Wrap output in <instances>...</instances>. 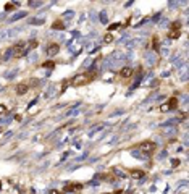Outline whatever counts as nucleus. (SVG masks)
Returning <instances> with one entry per match:
<instances>
[{
    "mask_svg": "<svg viewBox=\"0 0 189 194\" xmlns=\"http://www.w3.org/2000/svg\"><path fill=\"white\" fill-rule=\"evenodd\" d=\"M18 5H20V3H7V5H5V12H12L13 8L18 7Z\"/></svg>",
    "mask_w": 189,
    "mask_h": 194,
    "instance_id": "33",
    "label": "nucleus"
},
{
    "mask_svg": "<svg viewBox=\"0 0 189 194\" xmlns=\"http://www.w3.org/2000/svg\"><path fill=\"white\" fill-rule=\"evenodd\" d=\"M103 39H105V44H110V42L113 41V36L108 32V34H105V37H103Z\"/></svg>",
    "mask_w": 189,
    "mask_h": 194,
    "instance_id": "35",
    "label": "nucleus"
},
{
    "mask_svg": "<svg viewBox=\"0 0 189 194\" xmlns=\"http://www.w3.org/2000/svg\"><path fill=\"white\" fill-rule=\"evenodd\" d=\"M55 96H57V84H49V87L44 91V99L49 100V99H52Z\"/></svg>",
    "mask_w": 189,
    "mask_h": 194,
    "instance_id": "4",
    "label": "nucleus"
},
{
    "mask_svg": "<svg viewBox=\"0 0 189 194\" xmlns=\"http://www.w3.org/2000/svg\"><path fill=\"white\" fill-rule=\"evenodd\" d=\"M74 18V12L73 10H66L63 13V20H66V21H70V20H73Z\"/></svg>",
    "mask_w": 189,
    "mask_h": 194,
    "instance_id": "26",
    "label": "nucleus"
},
{
    "mask_svg": "<svg viewBox=\"0 0 189 194\" xmlns=\"http://www.w3.org/2000/svg\"><path fill=\"white\" fill-rule=\"evenodd\" d=\"M13 121V117L12 115H3V117H0V125H8V123H12Z\"/></svg>",
    "mask_w": 189,
    "mask_h": 194,
    "instance_id": "18",
    "label": "nucleus"
},
{
    "mask_svg": "<svg viewBox=\"0 0 189 194\" xmlns=\"http://www.w3.org/2000/svg\"><path fill=\"white\" fill-rule=\"evenodd\" d=\"M73 194H74V192H73Z\"/></svg>",
    "mask_w": 189,
    "mask_h": 194,
    "instance_id": "54",
    "label": "nucleus"
},
{
    "mask_svg": "<svg viewBox=\"0 0 189 194\" xmlns=\"http://www.w3.org/2000/svg\"><path fill=\"white\" fill-rule=\"evenodd\" d=\"M36 104H37V99H32L31 102H29V105H27V108H31V107H32V105H36Z\"/></svg>",
    "mask_w": 189,
    "mask_h": 194,
    "instance_id": "41",
    "label": "nucleus"
},
{
    "mask_svg": "<svg viewBox=\"0 0 189 194\" xmlns=\"http://www.w3.org/2000/svg\"><path fill=\"white\" fill-rule=\"evenodd\" d=\"M7 112V107L5 105H0V113H5Z\"/></svg>",
    "mask_w": 189,
    "mask_h": 194,
    "instance_id": "45",
    "label": "nucleus"
},
{
    "mask_svg": "<svg viewBox=\"0 0 189 194\" xmlns=\"http://www.w3.org/2000/svg\"><path fill=\"white\" fill-rule=\"evenodd\" d=\"M171 165H173V167H176V165H179V160H176V159H175V160H171Z\"/></svg>",
    "mask_w": 189,
    "mask_h": 194,
    "instance_id": "47",
    "label": "nucleus"
},
{
    "mask_svg": "<svg viewBox=\"0 0 189 194\" xmlns=\"http://www.w3.org/2000/svg\"><path fill=\"white\" fill-rule=\"evenodd\" d=\"M0 134H2V128H0Z\"/></svg>",
    "mask_w": 189,
    "mask_h": 194,
    "instance_id": "52",
    "label": "nucleus"
},
{
    "mask_svg": "<svg viewBox=\"0 0 189 194\" xmlns=\"http://www.w3.org/2000/svg\"><path fill=\"white\" fill-rule=\"evenodd\" d=\"M7 39V31H0V41Z\"/></svg>",
    "mask_w": 189,
    "mask_h": 194,
    "instance_id": "40",
    "label": "nucleus"
},
{
    "mask_svg": "<svg viewBox=\"0 0 189 194\" xmlns=\"http://www.w3.org/2000/svg\"><path fill=\"white\" fill-rule=\"evenodd\" d=\"M137 151H141L142 154H146L147 157H150V155H152V152L155 151V142H152V141H144V142H141V144L137 146Z\"/></svg>",
    "mask_w": 189,
    "mask_h": 194,
    "instance_id": "2",
    "label": "nucleus"
},
{
    "mask_svg": "<svg viewBox=\"0 0 189 194\" xmlns=\"http://www.w3.org/2000/svg\"><path fill=\"white\" fill-rule=\"evenodd\" d=\"M23 31H24V26H18V27H13V29H8L7 31V39H13Z\"/></svg>",
    "mask_w": 189,
    "mask_h": 194,
    "instance_id": "6",
    "label": "nucleus"
},
{
    "mask_svg": "<svg viewBox=\"0 0 189 194\" xmlns=\"http://www.w3.org/2000/svg\"><path fill=\"white\" fill-rule=\"evenodd\" d=\"M12 49H13V52H18V53H20V52H23L24 49H26V41H18V42H15L13 45H12Z\"/></svg>",
    "mask_w": 189,
    "mask_h": 194,
    "instance_id": "10",
    "label": "nucleus"
},
{
    "mask_svg": "<svg viewBox=\"0 0 189 194\" xmlns=\"http://www.w3.org/2000/svg\"><path fill=\"white\" fill-rule=\"evenodd\" d=\"M5 15H7V13H2V15H0V20H3V18H5Z\"/></svg>",
    "mask_w": 189,
    "mask_h": 194,
    "instance_id": "51",
    "label": "nucleus"
},
{
    "mask_svg": "<svg viewBox=\"0 0 189 194\" xmlns=\"http://www.w3.org/2000/svg\"><path fill=\"white\" fill-rule=\"evenodd\" d=\"M89 18H91L92 21H96V20H97V15H96V12H91V13H89Z\"/></svg>",
    "mask_w": 189,
    "mask_h": 194,
    "instance_id": "38",
    "label": "nucleus"
},
{
    "mask_svg": "<svg viewBox=\"0 0 189 194\" xmlns=\"http://www.w3.org/2000/svg\"><path fill=\"white\" fill-rule=\"evenodd\" d=\"M15 91H16V94H18V96H24L26 92L29 91V84H26V82H20V84L16 86Z\"/></svg>",
    "mask_w": 189,
    "mask_h": 194,
    "instance_id": "9",
    "label": "nucleus"
},
{
    "mask_svg": "<svg viewBox=\"0 0 189 194\" xmlns=\"http://www.w3.org/2000/svg\"><path fill=\"white\" fill-rule=\"evenodd\" d=\"M37 45H39V42H37L36 39H31V41H29V45H27V49H26V50H27V52H31V50H34V49L37 47Z\"/></svg>",
    "mask_w": 189,
    "mask_h": 194,
    "instance_id": "28",
    "label": "nucleus"
},
{
    "mask_svg": "<svg viewBox=\"0 0 189 194\" xmlns=\"http://www.w3.org/2000/svg\"><path fill=\"white\" fill-rule=\"evenodd\" d=\"M113 175H116V176H120V178H126V173L125 171H121L120 168H116V167H113Z\"/></svg>",
    "mask_w": 189,
    "mask_h": 194,
    "instance_id": "29",
    "label": "nucleus"
},
{
    "mask_svg": "<svg viewBox=\"0 0 189 194\" xmlns=\"http://www.w3.org/2000/svg\"><path fill=\"white\" fill-rule=\"evenodd\" d=\"M97 76V73L96 71H89V73H84V75H78V76H74L71 81H70V84L74 86V87H78V86H86L89 84V82Z\"/></svg>",
    "mask_w": 189,
    "mask_h": 194,
    "instance_id": "1",
    "label": "nucleus"
},
{
    "mask_svg": "<svg viewBox=\"0 0 189 194\" xmlns=\"http://www.w3.org/2000/svg\"><path fill=\"white\" fill-rule=\"evenodd\" d=\"M26 16H27L26 12H18V13H15L13 16H10L8 23H15V21H18V20H21V18H26Z\"/></svg>",
    "mask_w": 189,
    "mask_h": 194,
    "instance_id": "12",
    "label": "nucleus"
},
{
    "mask_svg": "<svg viewBox=\"0 0 189 194\" xmlns=\"http://www.w3.org/2000/svg\"><path fill=\"white\" fill-rule=\"evenodd\" d=\"M120 27V23H113L112 26H108V31H115V29H118Z\"/></svg>",
    "mask_w": 189,
    "mask_h": 194,
    "instance_id": "36",
    "label": "nucleus"
},
{
    "mask_svg": "<svg viewBox=\"0 0 189 194\" xmlns=\"http://www.w3.org/2000/svg\"><path fill=\"white\" fill-rule=\"evenodd\" d=\"M120 75H121V78H131V75H133V68L125 66V68L120 71Z\"/></svg>",
    "mask_w": 189,
    "mask_h": 194,
    "instance_id": "16",
    "label": "nucleus"
},
{
    "mask_svg": "<svg viewBox=\"0 0 189 194\" xmlns=\"http://www.w3.org/2000/svg\"><path fill=\"white\" fill-rule=\"evenodd\" d=\"M146 63L150 65V66L157 65V55H155V52H147L146 53Z\"/></svg>",
    "mask_w": 189,
    "mask_h": 194,
    "instance_id": "8",
    "label": "nucleus"
},
{
    "mask_svg": "<svg viewBox=\"0 0 189 194\" xmlns=\"http://www.w3.org/2000/svg\"><path fill=\"white\" fill-rule=\"evenodd\" d=\"M178 123H179V118H170V120H166L162 126H163V128H165V126H175V125H178Z\"/></svg>",
    "mask_w": 189,
    "mask_h": 194,
    "instance_id": "20",
    "label": "nucleus"
},
{
    "mask_svg": "<svg viewBox=\"0 0 189 194\" xmlns=\"http://www.w3.org/2000/svg\"><path fill=\"white\" fill-rule=\"evenodd\" d=\"M10 136H13V131H8V133H5V137H10Z\"/></svg>",
    "mask_w": 189,
    "mask_h": 194,
    "instance_id": "49",
    "label": "nucleus"
},
{
    "mask_svg": "<svg viewBox=\"0 0 189 194\" xmlns=\"http://www.w3.org/2000/svg\"><path fill=\"white\" fill-rule=\"evenodd\" d=\"M178 97H171V99H168V102L166 105H162V112H168V110H175L178 108Z\"/></svg>",
    "mask_w": 189,
    "mask_h": 194,
    "instance_id": "3",
    "label": "nucleus"
},
{
    "mask_svg": "<svg viewBox=\"0 0 189 194\" xmlns=\"http://www.w3.org/2000/svg\"><path fill=\"white\" fill-rule=\"evenodd\" d=\"M87 159V154H82V155H78L76 159H74V162H82V160H86Z\"/></svg>",
    "mask_w": 189,
    "mask_h": 194,
    "instance_id": "34",
    "label": "nucleus"
},
{
    "mask_svg": "<svg viewBox=\"0 0 189 194\" xmlns=\"http://www.w3.org/2000/svg\"><path fill=\"white\" fill-rule=\"evenodd\" d=\"M45 20H42V18H31L29 20V24H44Z\"/></svg>",
    "mask_w": 189,
    "mask_h": 194,
    "instance_id": "30",
    "label": "nucleus"
},
{
    "mask_svg": "<svg viewBox=\"0 0 189 194\" xmlns=\"http://www.w3.org/2000/svg\"><path fill=\"white\" fill-rule=\"evenodd\" d=\"M160 52H162V55H163V57H168V55H170V50H168V49H165V47H163L162 50H160Z\"/></svg>",
    "mask_w": 189,
    "mask_h": 194,
    "instance_id": "39",
    "label": "nucleus"
},
{
    "mask_svg": "<svg viewBox=\"0 0 189 194\" xmlns=\"http://www.w3.org/2000/svg\"><path fill=\"white\" fill-rule=\"evenodd\" d=\"M176 133H178V126H165V129H163L165 136H173Z\"/></svg>",
    "mask_w": 189,
    "mask_h": 194,
    "instance_id": "14",
    "label": "nucleus"
},
{
    "mask_svg": "<svg viewBox=\"0 0 189 194\" xmlns=\"http://www.w3.org/2000/svg\"><path fill=\"white\" fill-rule=\"evenodd\" d=\"M99 21H100L102 24H107V23H108V16H107V12H100V15H99Z\"/></svg>",
    "mask_w": 189,
    "mask_h": 194,
    "instance_id": "24",
    "label": "nucleus"
},
{
    "mask_svg": "<svg viewBox=\"0 0 189 194\" xmlns=\"http://www.w3.org/2000/svg\"><path fill=\"white\" fill-rule=\"evenodd\" d=\"M179 34H181V32H179V31H175V29H170V32H168V39H170V41H171V39H178V37H179Z\"/></svg>",
    "mask_w": 189,
    "mask_h": 194,
    "instance_id": "27",
    "label": "nucleus"
},
{
    "mask_svg": "<svg viewBox=\"0 0 189 194\" xmlns=\"http://www.w3.org/2000/svg\"><path fill=\"white\" fill-rule=\"evenodd\" d=\"M103 126H105V125H102V123H100V125H94V126L91 128V131L87 133V136H89V137H92V136H94V134H96L97 131H100V129H102Z\"/></svg>",
    "mask_w": 189,
    "mask_h": 194,
    "instance_id": "17",
    "label": "nucleus"
},
{
    "mask_svg": "<svg viewBox=\"0 0 189 194\" xmlns=\"http://www.w3.org/2000/svg\"><path fill=\"white\" fill-rule=\"evenodd\" d=\"M166 155H168V154H166V151H163L162 154H160V155H158V159H160V160H162V159H165V157H166Z\"/></svg>",
    "mask_w": 189,
    "mask_h": 194,
    "instance_id": "43",
    "label": "nucleus"
},
{
    "mask_svg": "<svg viewBox=\"0 0 189 194\" xmlns=\"http://www.w3.org/2000/svg\"><path fill=\"white\" fill-rule=\"evenodd\" d=\"M178 71L181 73V78H179V79H181L183 82H184V81H187V65L184 63L181 68H178Z\"/></svg>",
    "mask_w": 189,
    "mask_h": 194,
    "instance_id": "15",
    "label": "nucleus"
},
{
    "mask_svg": "<svg viewBox=\"0 0 189 194\" xmlns=\"http://www.w3.org/2000/svg\"><path fill=\"white\" fill-rule=\"evenodd\" d=\"M68 155H70V152H65V154L62 155V162H65V160H66V159H68Z\"/></svg>",
    "mask_w": 189,
    "mask_h": 194,
    "instance_id": "42",
    "label": "nucleus"
},
{
    "mask_svg": "<svg viewBox=\"0 0 189 194\" xmlns=\"http://www.w3.org/2000/svg\"><path fill=\"white\" fill-rule=\"evenodd\" d=\"M26 136H27V133H21L20 134V139H23V137H26Z\"/></svg>",
    "mask_w": 189,
    "mask_h": 194,
    "instance_id": "50",
    "label": "nucleus"
},
{
    "mask_svg": "<svg viewBox=\"0 0 189 194\" xmlns=\"http://www.w3.org/2000/svg\"><path fill=\"white\" fill-rule=\"evenodd\" d=\"M12 57H13V49L10 47V49H7V50H5V55H3V58H2V60H3V62H8Z\"/></svg>",
    "mask_w": 189,
    "mask_h": 194,
    "instance_id": "25",
    "label": "nucleus"
},
{
    "mask_svg": "<svg viewBox=\"0 0 189 194\" xmlns=\"http://www.w3.org/2000/svg\"><path fill=\"white\" fill-rule=\"evenodd\" d=\"M42 66H44V68H50V70H52V68L55 66V63H53L52 60H47V62H44V63H42Z\"/></svg>",
    "mask_w": 189,
    "mask_h": 194,
    "instance_id": "32",
    "label": "nucleus"
},
{
    "mask_svg": "<svg viewBox=\"0 0 189 194\" xmlns=\"http://www.w3.org/2000/svg\"><path fill=\"white\" fill-rule=\"evenodd\" d=\"M79 189H82V184H79V183H70V184H66V186L63 188V192H74V191H79Z\"/></svg>",
    "mask_w": 189,
    "mask_h": 194,
    "instance_id": "7",
    "label": "nucleus"
},
{
    "mask_svg": "<svg viewBox=\"0 0 189 194\" xmlns=\"http://www.w3.org/2000/svg\"><path fill=\"white\" fill-rule=\"evenodd\" d=\"M60 133H62V128H57V129H55V131H52V133H50L49 136H47V141H52V139H55V137H57V136H58Z\"/></svg>",
    "mask_w": 189,
    "mask_h": 194,
    "instance_id": "23",
    "label": "nucleus"
},
{
    "mask_svg": "<svg viewBox=\"0 0 189 194\" xmlns=\"http://www.w3.org/2000/svg\"><path fill=\"white\" fill-rule=\"evenodd\" d=\"M89 184H91V186H97V184H99V181H97V180H94V181H91Z\"/></svg>",
    "mask_w": 189,
    "mask_h": 194,
    "instance_id": "46",
    "label": "nucleus"
},
{
    "mask_svg": "<svg viewBox=\"0 0 189 194\" xmlns=\"http://www.w3.org/2000/svg\"><path fill=\"white\" fill-rule=\"evenodd\" d=\"M129 173H131V176H134V178H142L144 175H146V173H144V170H136V168H133Z\"/></svg>",
    "mask_w": 189,
    "mask_h": 194,
    "instance_id": "19",
    "label": "nucleus"
},
{
    "mask_svg": "<svg viewBox=\"0 0 189 194\" xmlns=\"http://www.w3.org/2000/svg\"><path fill=\"white\" fill-rule=\"evenodd\" d=\"M26 57H27V63H34V62H37V58H39L36 52H29Z\"/></svg>",
    "mask_w": 189,
    "mask_h": 194,
    "instance_id": "22",
    "label": "nucleus"
},
{
    "mask_svg": "<svg viewBox=\"0 0 189 194\" xmlns=\"http://www.w3.org/2000/svg\"><path fill=\"white\" fill-rule=\"evenodd\" d=\"M0 89H2V86H0Z\"/></svg>",
    "mask_w": 189,
    "mask_h": 194,
    "instance_id": "53",
    "label": "nucleus"
},
{
    "mask_svg": "<svg viewBox=\"0 0 189 194\" xmlns=\"http://www.w3.org/2000/svg\"><path fill=\"white\" fill-rule=\"evenodd\" d=\"M91 63H92V60H91V58H87L86 62H84V66H86V68H87V66H89V65H91Z\"/></svg>",
    "mask_w": 189,
    "mask_h": 194,
    "instance_id": "44",
    "label": "nucleus"
},
{
    "mask_svg": "<svg viewBox=\"0 0 189 194\" xmlns=\"http://www.w3.org/2000/svg\"><path fill=\"white\" fill-rule=\"evenodd\" d=\"M52 27L53 29H57V31H63L65 29V24H63V21H60V20H57V21H53V24H52Z\"/></svg>",
    "mask_w": 189,
    "mask_h": 194,
    "instance_id": "21",
    "label": "nucleus"
},
{
    "mask_svg": "<svg viewBox=\"0 0 189 194\" xmlns=\"http://www.w3.org/2000/svg\"><path fill=\"white\" fill-rule=\"evenodd\" d=\"M131 155H133L134 159H139V160H149V157H147L146 154H142L141 151H137V149H133V151H131Z\"/></svg>",
    "mask_w": 189,
    "mask_h": 194,
    "instance_id": "11",
    "label": "nucleus"
},
{
    "mask_svg": "<svg viewBox=\"0 0 189 194\" xmlns=\"http://www.w3.org/2000/svg\"><path fill=\"white\" fill-rule=\"evenodd\" d=\"M49 194H62V192H60V191H57V189H50Z\"/></svg>",
    "mask_w": 189,
    "mask_h": 194,
    "instance_id": "48",
    "label": "nucleus"
},
{
    "mask_svg": "<svg viewBox=\"0 0 189 194\" xmlns=\"http://www.w3.org/2000/svg\"><path fill=\"white\" fill-rule=\"evenodd\" d=\"M170 29H175V31H179V29H181V21H173L171 23V26H170Z\"/></svg>",
    "mask_w": 189,
    "mask_h": 194,
    "instance_id": "31",
    "label": "nucleus"
},
{
    "mask_svg": "<svg viewBox=\"0 0 189 194\" xmlns=\"http://www.w3.org/2000/svg\"><path fill=\"white\" fill-rule=\"evenodd\" d=\"M60 52V44H50L49 47H47V50H45V53H47V57H55L57 53Z\"/></svg>",
    "mask_w": 189,
    "mask_h": 194,
    "instance_id": "5",
    "label": "nucleus"
},
{
    "mask_svg": "<svg viewBox=\"0 0 189 194\" xmlns=\"http://www.w3.org/2000/svg\"><path fill=\"white\" fill-rule=\"evenodd\" d=\"M20 73V68H13V70H10V71H7L5 73V79H8V81H12V79H15V76Z\"/></svg>",
    "mask_w": 189,
    "mask_h": 194,
    "instance_id": "13",
    "label": "nucleus"
},
{
    "mask_svg": "<svg viewBox=\"0 0 189 194\" xmlns=\"http://www.w3.org/2000/svg\"><path fill=\"white\" fill-rule=\"evenodd\" d=\"M29 5L32 8H39V7H42V2H29Z\"/></svg>",
    "mask_w": 189,
    "mask_h": 194,
    "instance_id": "37",
    "label": "nucleus"
}]
</instances>
